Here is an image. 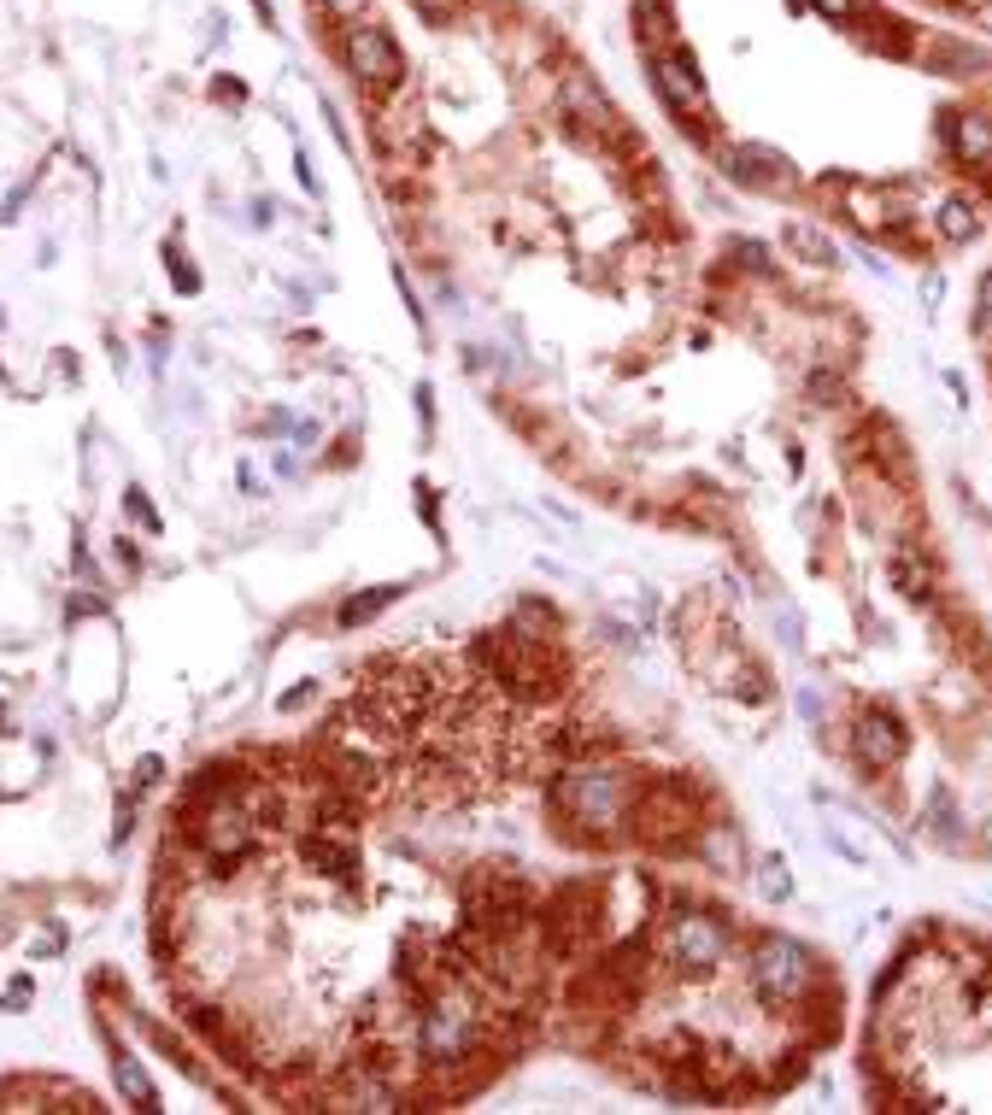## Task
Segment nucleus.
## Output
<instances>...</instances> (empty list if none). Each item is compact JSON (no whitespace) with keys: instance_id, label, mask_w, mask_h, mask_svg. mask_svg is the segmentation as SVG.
I'll return each instance as SVG.
<instances>
[{"instance_id":"obj_1","label":"nucleus","mask_w":992,"mask_h":1115,"mask_svg":"<svg viewBox=\"0 0 992 1115\" xmlns=\"http://www.w3.org/2000/svg\"><path fill=\"white\" fill-rule=\"evenodd\" d=\"M869 1104L992 1110V939L916 928L876 974L863 1039Z\"/></svg>"},{"instance_id":"obj_2","label":"nucleus","mask_w":992,"mask_h":1115,"mask_svg":"<svg viewBox=\"0 0 992 1115\" xmlns=\"http://www.w3.org/2000/svg\"><path fill=\"white\" fill-rule=\"evenodd\" d=\"M646 781L628 758H611V751H576V758L558 763L553 787H546V804H553V822L570 839H588V846H611V839H628V816L646 793Z\"/></svg>"},{"instance_id":"obj_3","label":"nucleus","mask_w":992,"mask_h":1115,"mask_svg":"<svg viewBox=\"0 0 992 1115\" xmlns=\"http://www.w3.org/2000/svg\"><path fill=\"white\" fill-rule=\"evenodd\" d=\"M476 669L505 693V705H553L564 693V651L553 646V634H535V628H517L505 616L500 628H488L476 640Z\"/></svg>"},{"instance_id":"obj_4","label":"nucleus","mask_w":992,"mask_h":1115,"mask_svg":"<svg viewBox=\"0 0 992 1115\" xmlns=\"http://www.w3.org/2000/svg\"><path fill=\"white\" fill-rule=\"evenodd\" d=\"M347 65H353V77L365 82L370 94H393L405 82L400 47H393V36H388V30H376V24H365V30H353V36H347Z\"/></svg>"},{"instance_id":"obj_5","label":"nucleus","mask_w":992,"mask_h":1115,"mask_svg":"<svg viewBox=\"0 0 992 1115\" xmlns=\"http://www.w3.org/2000/svg\"><path fill=\"white\" fill-rule=\"evenodd\" d=\"M300 857L305 869L323 874L335 887L358 881V834H335V828H300Z\"/></svg>"},{"instance_id":"obj_6","label":"nucleus","mask_w":992,"mask_h":1115,"mask_svg":"<svg viewBox=\"0 0 992 1115\" xmlns=\"http://www.w3.org/2000/svg\"><path fill=\"white\" fill-rule=\"evenodd\" d=\"M393 599H400V588H393V581H388V588H365V593H353L347 605H341L335 623H341V628H358V623H370L382 605H393Z\"/></svg>"},{"instance_id":"obj_7","label":"nucleus","mask_w":992,"mask_h":1115,"mask_svg":"<svg viewBox=\"0 0 992 1115\" xmlns=\"http://www.w3.org/2000/svg\"><path fill=\"white\" fill-rule=\"evenodd\" d=\"M118 1080H124V1086H130V1097H135V1110H159V1092H153V1086H147V1074H142V1069H135V1062H130L124 1051H118Z\"/></svg>"},{"instance_id":"obj_8","label":"nucleus","mask_w":992,"mask_h":1115,"mask_svg":"<svg viewBox=\"0 0 992 1115\" xmlns=\"http://www.w3.org/2000/svg\"><path fill=\"white\" fill-rule=\"evenodd\" d=\"M974 341H981V353L992 365V270L981 277V294H974Z\"/></svg>"},{"instance_id":"obj_9","label":"nucleus","mask_w":992,"mask_h":1115,"mask_svg":"<svg viewBox=\"0 0 992 1115\" xmlns=\"http://www.w3.org/2000/svg\"><path fill=\"white\" fill-rule=\"evenodd\" d=\"M928 7H939V12H957V19L987 24V30H992V0H928Z\"/></svg>"},{"instance_id":"obj_10","label":"nucleus","mask_w":992,"mask_h":1115,"mask_svg":"<svg viewBox=\"0 0 992 1115\" xmlns=\"http://www.w3.org/2000/svg\"><path fill=\"white\" fill-rule=\"evenodd\" d=\"M165 265L177 270V288H182V294H200V270L188 265V253H182V247H170V242H165Z\"/></svg>"},{"instance_id":"obj_11","label":"nucleus","mask_w":992,"mask_h":1115,"mask_svg":"<svg viewBox=\"0 0 992 1115\" xmlns=\"http://www.w3.org/2000/svg\"><path fill=\"white\" fill-rule=\"evenodd\" d=\"M758 881H763V899H787V887H793V881H787V869H781V857H763Z\"/></svg>"},{"instance_id":"obj_12","label":"nucleus","mask_w":992,"mask_h":1115,"mask_svg":"<svg viewBox=\"0 0 992 1115\" xmlns=\"http://www.w3.org/2000/svg\"><path fill=\"white\" fill-rule=\"evenodd\" d=\"M124 505H130V517L142 523V528H159V511H153V500H147V488H124Z\"/></svg>"},{"instance_id":"obj_13","label":"nucleus","mask_w":992,"mask_h":1115,"mask_svg":"<svg viewBox=\"0 0 992 1115\" xmlns=\"http://www.w3.org/2000/svg\"><path fill=\"white\" fill-rule=\"evenodd\" d=\"M159 776H165V758H142V763H135V781H130V799H142Z\"/></svg>"},{"instance_id":"obj_14","label":"nucleus","mask_w":992,"mask_h":1115,"mask_svg":"<svg viewBox=\"0 0 992 1115\" xmlns=\"http://www.w3.org/2000/svg\"><path fill=\"white\" fill-rule=\"evenodd\" d=\"M30 999H36V986H30V974H19V981H12V992L0 999V1010H7V1016H19V1010H24Z\"/></svg>"},{"instance_id":"obj_15","label":"nucleus","mask_w":992,"mask_h":1115,"mask_svg":"<svg viewBox=\"0 0 992 1115\" xmlns=\"http://www.w3.org/2000/svg\"><path fill=\"white\" fill-rule=\"evenodd\" d=\"M212 94H218V100H224V107H242V100H247V89H242V77H218V82H212Z\"/></svg>"},{"instance_id":"obj_16","label":"nucleus","mask_w":992,"mask_h":1115,"mask_svg":"<svg viewBox=\"0 0 992 1115\" xmlns=\"http://www.w3.org/2000/svg\"><path fill=\"white\" fill-rule=\"evenodd\" d=\"M112 558H118V570H142V553H135V540H124V535L112 540Z\"/></svg>"},{"instance_id":"obj_17","label":"nucleus","mask_w":992,"mask_h":1115,"mask_svg":"<svg viewBox=\"0 0 992 1115\" xmlns=\"http://www.w3.org/2000/svg\"><path fill=\"white\" fill-rule=\"evenodd\" d=\"M100 611H107V605H100L94 593H77V599H71V616H100Z\"/></svg>"},{"instance_id":"obj_18","label":"nucleus","mask_w":992,"mask_h":1115,"mask_svg":"<svg viewBox=\"0 0 992 1115\" xmlns=\"http://www.w3.org/2000/svg\"><path fill=\"white\" fill-rule=\"evenodd\" d=\"M305 699H312V681H300V688H288V693H282V711H300Z\"/></svg>"},{"instance_id":"obj_19","label":"nucleus","mask_w":992,"mask_h":1115,"mask_svg":"<svg viewBox=\"0 0 992 1115\" xmlns=\"http://www.w3.org/2000/svg\"><path fill=\"white\" fill-rule=\"evenodd\" d=\"M323 7H330V12H335V19H353V12H358V7H365V0H323Z\"/></svg>"},{"instance_id":"obj_20","label":"nucleus","mask_w":992,"mask_h":1115,"mask_svg":"<svg viewBox=\"0 0 992 1115\" xmlns=\"http://www.w3.org/2000/svg\"><path fill=\"white\" fill-rule=\"evenodd\" d=\"M259 428H270V435H282V428H288V411H265V423H259Z\"/></svg>"},{"instance_id":"obj_21","label":"nucleus","mask_w":992,"mask_h":1115,"mask_svg":"<svg viewBox=\"0 0 992 1115\" xmlns=\"http://www.w3.org/2000/svg\"><path fill=\"white\" fill-rule=\"evenodd\" d=\"M0 323H7V312H0Z\"/></svg>"}]
</instances>
